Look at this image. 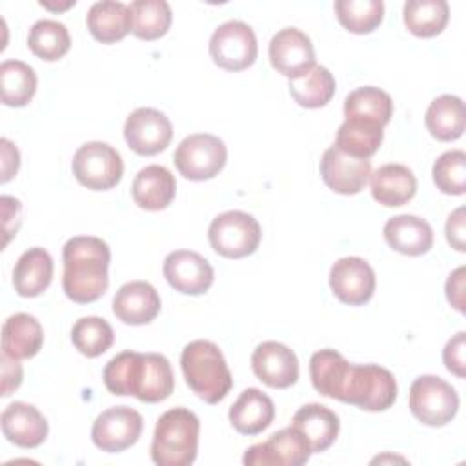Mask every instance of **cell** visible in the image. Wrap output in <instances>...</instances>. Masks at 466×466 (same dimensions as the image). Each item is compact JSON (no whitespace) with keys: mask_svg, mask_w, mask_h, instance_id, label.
Here are the masks:
<instances>
[{"mask_svg":"<svg viewBox=\"0 0 466 466\" xmlns=\"http://www.w3.org/2000/svg\"><path fill=\"white\" fill-rule=\"evenodd\" d=\"M62 288L69 300L89 304L98 300L109 286V246L91 235L71 237L62 249Z\"/></svg>","mask_w":466,"mask_h":466,"instance_id":"obj_1","label":"cell"},{"mask_svg":"<svg viewBox=\"0 0 466 466\" xmlns=\"http://www.w3.org/2000/svg\"><path fill=\"white\" fill-rule=\"evenodd\" d=\"M180 368L191 391L208 404H217L233 388V377L220 348L211 340H193L184 346Z\"/></svg>","mask_w":466,"mask_h":466,"instance_id":"obj_2","label":"cell"},{"mask_svg":"<svg viewBox=\"0 0 466 466\" xmlns=\"http://www.w3.org/2000/svg\"><path fill=\"white\" fill-rule=\"evenodd\" d=\"M200 420L187 408L164 411L153 431L151 459L158 466H189L198 451Z\"/></svg>","mask_w":466,"mask_h":466,"instance_id":"obj_3","label":"cell"},{"mask_svg":"<svg viewBox=\"0 0 466 466\" xmlns=\"http://www.w3.org/2000/svg\"><path fill=\"white\" fill-rule=\"evenodd\" d=\"M397 399V382L390 370L379 364H351L340 402L364 411H384Z\"/></svg>","mask_w":466,"mask_h":466,"instance_id":"obj_4","label":"cell"},{"mask_svg":"<svg viewBox=\"0 0 466 466\" xmlns=\"http://www.w3.org/2000/svg\"><path fill=\"white\" fill-rule=\"evenodd\" d=\"M208 238L213 251L220 257L244 258L257 251L262 238V229L253 215L231 209L217 215L211 220Z\"/></svg>","mask_w":466,"mask_h":466,"instance_id":"obj_5","label":"cell"},{"mask_svg":"<svg viewBox=\"0 0 466 466\" xmlns=\"http://www.w3.org/2000/svg\"><path fill=\"white\" fill-rule=\"evenodd\" d=\"M71 169L78 184L93 191L113 189L122 175L124 162L120 153L107 142H86L82 144L71 160Z\"/></svg>","mask_w":466,"mask_h":466,"instance_id":"obj_6","label":"cell"},{"mask_svg":"<svg viewBox=\"0 0 466 466\" xmlns=\"http://www.w3.org/2000/svg\"><path fill=\"white\" fill-rule=\"evenodd\" d=\"M410 411L426 426H446L459 411V395L444 379L420 375L410 386Z\"/></svg>","mask_w":466,"mask_h":466,"instance_id":"obj_7","label":"cell"},{"mask_svg":"<svg viewBox=\"0 0 466 466\" xmlns=\"http://www.w3.org/2000/svg\"><path fill=\"white\" fill-rule=\"evenodd\" d=\"M228 160L226 144L209 133H193L186 137L173 153L178 173L193 182L217 177Z\"/></svg>","mask_w":466,"mask_h":466,"instance_id":"obj_8","label":"cell"},{"mask_svg":"<svg viewBox=\"0 0 466 466\" xmlns=\"http://www.w3.org/2000/svg\"><path fill=\"white\" fill-rule=\"evenodd\" d=\"M209 55L213 62L226 71H244L257 60V36L253 29L240 20L224 22L209 38Z\"/></svg>","mask_w":466,"mask_h":466,"instance_id":"obj_9","label":"cell"},{"mask_svg":"<svg viewBox=\"0 0 466 466\" xmlns=\"http://www.w3.org/2000/svg\"><path fill=\"white\" fill-rule=\"evenodd\" d=\"M311 453L306 437L295 426H288L269 435L268 441L249 446L242 462L246 466H302Z\"/></svg>","mask_w":466,"mask_h":466,"instance_id":"obj_10","label":"cell"},{"mask_svg":"<svg viewBox=\"0 0 466 466\" xmlns=\"http://www.w3.org/2000/svg\"><path fill=\"white\" fill-rule=\"evenodd\" d=\"M142 415L129 406H113L104 410L93 422L91 441L107 453H118L131 448L142 433Z\"/></svg>","mask_w":466,"mask_h":466,"instance_id":"obj_11","label":"cell"},{"mask_svg":"<svg viewBox=\"0 0 466 466\" xmlns=\"http://www.w3.org/2000/svg\"><path fill=\"white\" fill-rule=\"evenodd\" d=\"M124 138L129 149L137 155L153 157L169 146L173 138V126L162 111L138 107L126 118Z\"/></svg>","mask_w":466,"mask_h":466,"instance_id":"obj_12","label":"cell"},{"mask_svg":"<svg viewBox=\"0 0 466 466\" xmlns=\"http://www.w3.org/2000/svg\"><path fill=\"white\" fill-rule=\"evenodd\" d=\"M269 62L273 69L289 80L306 75L315 66V49L306 33L297 27L277 31L269 42Z\"/></svg>","mask_w":466,"mask_h":466,"instance_id":"obj_13","label":"cell"},{"mask_svg":"<svg viewBox=\"0 0 466 466\" xmlns=\"http://www.w3.org/2000/svg\"><path fill=\"white\" fill-rule=\"evenodd\" d=\"M333 295L348 306H362L375 293V271L360 257L339 258L329 269Z\"/></svg>","mask_w":466,"mask_h":466,"instance_id":"obj_14","label":"cell"},{"mask_svg":"<svg viewBox=\"0 0 466 466\" xmlns=\"http://www.w3.org/2000/svg\"><path fill=\"white\" fill-rule=\"evenodd\" d=\"M162 273L167 284L184 295H202L206 293L215 279L211 264L191 249L171 251L164 258Z\"/></svg>","mask_w":466,"mask_h":466,"instance_id":"obj_15","label":"cell"},{"mask_svg":"<svg viewBox=\"0 0 466 466\" xmlns=\"http://www.w3.org/2000/svg\"><path fill=\"white\" fill-rule=\"evenodd\" d=\"M251 370L266 386L286 390L299 379V359L286 344L266 340L253 350Z\"/></svg>","mask_w":466,"mask_h":466,"instance_id":"obj_16","label":"cell"},{"mask_svg":"<svg viewBox=\"0 0 466 466\" xmlns=\"http://www.w3.org/2000/svg\"><path fill=\"white\" fill-rule=\"evenodd\" d=\"M371 162L353 158L337 146H329L320 158V177L324 184L339 195H357L368 184Z\"/></svg>","mask_w":466,"mask_h":466,"instance_id":"obj_17","label":"cell"},{"mask_svg":"<svg viewBox=\"0 0 466 466\" xmlns=\"http://www.w3.org/2000/svg\"><path fill=\"white\" fill-rule=\"evenodd\" d=\"M158 291L146 280H131L118 288L113 297L115 317L129 326L149 324L160 313Z\"/></svg>","mask_w":466,"mask_h":466,"instance_id":"obj_18","label":"cell"},{"mask_svg":"<svg viewBox=\"0 0 466 466\" xmlns=\"http://www.w3.org/2000/svg\"><path fill=\"white\" fill-rule=\"evenodd\" d=\"M0 424L4 437L20 448L40 446L49 431L47 420L38 408L22 400L11 402L4 408Z\"/></svg>","mask_w":466,"mask_h":466,"instance_id":"obj_19","label":"cell"},{"mask_svg":"<svg viewBox=\"0 0 466 466\" xmlns=\"http://www.w3.org/2000/svg\"><path fill=\"white\" fill-rule=\"evenodd\" d=\"M177 193V180L173 173L158 164L142 167L131 184V197L135 204L146 211L166 209Z\"/></svg>","mask_w":466,"mask_h":466,"instance_id":"obj_20","label":"cell"},{"mask_svg":"<svg viewBox=\"0 0 466 466\" xmlns=\"http://www.w3.org/2000/svg\"><path fill=\"white\" fill-rule=\"evenodd\" d=\"M371 197L386 208L408 204L417 193V178L404 164H384L370 175Z\"/></svg>","mask_w":466,"mask_h":466,"instance_id":"obj_21","label":"cell"},{"mask_svg":"<svg viewBox=\"0 0 466 466\" xmlns=\"http://www.w3.org/2000/svg\"><path fill=\"white\" fill-rule=\"evenodd\" d=\"M382 233H384V240L391 249L408 257L424 255L433 246L431 226L417 215L404 213V215L388 218Z\"/></svg>","mask_w":466,"mask_h":466,"instance_id":"obj_22","label":"cell"},{"mask_svg":"<svg viewBox=\"0 0 466 466\" xmlns=\"http://www.w3.org/2000/svg\"><path fill=\"white\" fill-rule=\"evenodd\" d=\"M291 426H295L306 437L313 453H320L326 451L339 437L340 420L328 406L309 402L295 411Z\"/></svg>","mask_w":466,"mask_h":466,"instance_id":"obj_23","label":"cell"},{"mask_svg":"<svg viewBox=\"0 0 466 466\" xmlns=\"http://www.w3.org/2000/svg\"><path fill=\"white\" fill-rule=\"evenodd\" d=\"M228 417L238 433L258 435L273 422L275 404L258 388H246L231 404Z\"/></svg>","mask_w":466,"mask_h":466,"instance_id":"obj_24","label":"cell"},{"mask_svg":"<svg viewBox=\"0 0 466 466\" xmlns=\"http://www.w3.org/2000/svg\"><path fill=\"white\" fill-rule=\"evenodd\" d=\"M53 280V258L44 248L24 251L13 269V286L20 297L33 299L42 295Z\"/></svg>","mask_w":466,"mask_h":466,"instance_id":"obj_25","label":"cell"},{"mask_svg":"<svg viewBox=\"0 0 466 466\" xmlns=\"http://www.w3.org/2000/svg\"><path fill=\"white\" fill-rule=\"evenodd\" d=\"M44 344V329L36 317L15 313L2 326V353L22 360L35 357Z\"/></svg>","mask_w":466,"mask_h":466,"instance_id":"obj_26","label":"cell"},{"mask_svg":"<svg viewBox=\"0 0 466 466\" xmlns=\"http://www.w3.org/2000/svg\"><path fill=\"white\" fill-rule=\"evenodd\" d=\"M91 36L102 44H115L131 31V11L124 2H95L86 16Z\"/></svg>","mask_w":466,"mask_h":466,"instance_id":"obj_27","label":"cell"},{"mask_svg":"<svg viewBox=\"0 0 466 466\" xmlns=\"http://www.w3.org/2000/svg\"><path fill=\"white\" fill-rule=\"evenodd\" d=\"M426 129L441 142H451L462 137L466 127L464 102L455 95H441L426 109Z\"/></svg>","mask_w":466,"mask_h":466,"instance_id":"obj_28","label":"cell"},{"mask_svg":"<svg viewBox=\"0 0 466 466\" xmlns=\"http://www.w3.org/2000/svg\"><path fill=\"white\" fill-rule=\"evenodd\" d=\"M393 115L391 96L373 86L353 89L344 100L346 120H362L384 127Z\"/></svg>","mask_w":466,"mask_h":466,"instance_id":"obj_29","label":"cell"},{"mask_svg":"<svg viewBox=\"0 0 466 466\" xmlns=\"http://www.w3.org/2000/svg\"><path fill=\"white\" fill-rule=\"evenodd\" d=\"M350 366L351 362H348L335 350L315 351L309 359V377L313 388L324 397L340 400Z\"/></svg>","mask_w":466,"mask_h":466,"instance_id":"obj_30","label":"cell"},{"mask_svg":"<svg viewBox=\"0 0 466 466\" xmlns=\"http://www.w3.org/2000/svg\"><path fill=\"white\" fill-rule=\"evenodd\" d=\"M36 73L22 60H4L0 66L2 104L9 107L27 106L36 93Z\"/></svg>","mask_w":466,"mask_h":466,"instance_id":"obj_31","label":"cell"},{"mask_svg":"<svg viewBox=\"0 0 466 466\" xmlns=\"http://www.w3.org/2000/svg\"><path fill=\"white\" fill-rule=\"evenodd\" d=\"M289 95L293 100L308 109L324 107L335 95V76L324 66H313L306 75L289 80Z\"/></svg>","mask_w":466,"mask_h":466,"instance_id":"obj_32","label":"cell"},{"mask_svg":"<svg viewBox=\"0 0 466 466\" xmlns=\"http://www.w3.org/2000/svg\"><path fill=\"white\" fill-rule=\"evenodd\" d=\"M382 138L384 131L380 126L362 120H344L337 129L333 146L353 158L370 160L379 151Z\"/></svg>","mask_w":466,"mask_h":466,"instance_id":"obj_33","label":"cell"},{"mask_svg":"<svg viewBox=\"0 0 466 466\" xmlns=\"http://www.w3.org/2000/svg\"><path fill=\"white\" fill-rule=\"evenodd\" d=\"M402 13L404 25L419 38L441 35L450 18V7L444 0H408Z\"/></svg>","mask_w":466,"mask_h":466,"instance_id":"obj_34","label":"cell"},{"mask_svg":"<svg viewBox=\"0 0 466 466\" xmlns=\"http://www.w3.org/2000/svg\"><path fill=\"white\" fill-rule=\"evenodd\" d=\"M144 368V353L122 351L115 355L104 368L102 379L109 393L137 397Z\"/></svg>","mask_w":466,"mask_h":466,"instance_id":"obj_35","label":"cell"},{"mask_svg":"<svg viewBox=\"0 0 466 466\" xmlns=\"http://www.w3.org/2000/svg\"><path fill=\"white\" fill-rule=\"evenodd\" d=\"M131 33L140 40H157L171 25L173 15L166 0H135L129 4Z\"/></svg>","mask_w":466,"mask_h":466,"instance_id":"obj_36","label":"cell"},{"mask_svg":"<svg viewBox=\"0 0 466 466\" xmlns=\"http://www.w3.org/2000/svg\"><path fill=\"white\" fill-rule=\"evenodd\" d=\"M27 47L35 56L46 62H55L69 51L71 36L62 22L38 20L29 29Z\"/></svg>","mask_w":466,"mask_h":466,"instance_id":"obj_37","label":"cell"},{"mask_svg":"<svg viewBox=\"0 0 466 466\" xmlns=\"http://www.w3.org/2000/svg\"><path fill=\"white\" fill-rule=\"evenodd\" d=\"M175 388V377L169 360L160 353H144L142 380L137 399L142 402L166 400Z\"/></svg>","mask_w":466,"mask_h":466,"instance_id":"obj_38","label":"cell"},{"mask_svg":"<svg viewBox=\"0 0 466 466\" xmlns=\"http://www.w3.org/2000/svg\"><path fill=\"white\" fill-rule=\"evenodd\" d=\"M333 7L340 25L355 35L375 31L384 18V4L380 0H337Z\"/></svg>","mask_w":466,"mask_h":466,"instance_id":"obj_39","label":"cell"},{"mask_svg":"<svg viewBox=\"0 0 466 466\" xmlns=\"http://www.w3.org/2000/svg\"><path fill=\"white\" fill-rule=\"evenodd\" d=\"M115 340L111 324L102 317H82L71 328V342L84 357L106 353Z\"/></svg>","mask_w":466,"mask_h":466,"instance_id":"obj_40","label":"cell"},{"mask_svg":"<svg viewBox=\"0 0 466 466\" xmlns=\"http://www.w3.org/2000/svg\"><path fill=\"white\" fill-rule=\"evenodd\" d=\"M433 182L441 193L464 195L466 191V153L451 149L442 153L431 169Z\"/></svg>","mask_w":466,"mask_h":466,"instance_id":"obj_41","label":"cell"},{"mask_svg":"<svg viewBox=\"0 0 466 466\" xmlns=\"http://www.w3.org/2000/svg\"><path fill=\"white\" fill-rule=\"evenodd\" d=\"M464 351H466V333L459 331L457 335H453L442 351V360L444 366L450 373L457 375L459 379H462L466 375V360H464Z\"/></svg>","mask_w":466,"mask_h":466,"instance_id":"obj_42","label":"cell"},{"mask_svg":"<svg viewBox=\"0 0 466 466\" xmlns=\"http://www.w3.org/2000/svg\"><path fill=\"white\" fill-rule=\"evenodd\" d=\"M464 208H457L446 220V240L448 244L457 249V251H466V242H464Z\"/></svg>","mask_w":466,"mask_h":466,"instance_id":"obj_43","label":"cell"},{"mask_svg":"<svg viewBox=\"0 0 466 466\" xmlns=\"http://www.w3.org/2000/svg\"><path fill=\"white\" fill-rule=\"evenodd\" d=\"M22 366L16 359L2 353V397L11 395L22 384Z\"/></svg>","mask_w":466,"mask_h":466,"instance_id":"obj_44","label":"cell"},{"mask_svg":"<svg viewBox=\"0 0 466 466\" xmlns=\"http://www.w3.org/2000/svg\"><path fill=\"white\" fill-rule=\"evenodd\" d=\"M446 299L459 313H464V266L450 273L446 280Z\"/></svg>","mask_w":466,"mask_h":466,"instance_id":"obj_45","label":"cell"},{"mask_svg":"<svg viewBox=\"0 0 466 466\" xmlns=\"http://www.w3.org/2000/svg\"><path fill=\"white\" fill-rule=\"evenodd\" d=\"M0 147H2V184L9 182L18 167H20V153L16 149V146L7 140V138H0Z\"/></svg>","mask_w":466,"mask_h":466,"instance_id":"obj_46","label":"cell"},{"mask_svg":"<svg viewBox=\"0 0 466 466\" xmlns=\"http://www.w3.org/2000/svg\"><path fill=\"white\" fill-rule=\"evenodd\" d=\"M40 5L42 7H46V9H53V11H64V9H67V7H71V5H75V0H69L67 4H64V5H51V4H47V2H40Z\"/></svg>","mask_w":466,"mask_h":466,"instance_id":"obj_47","label":"cell"}]
</instances>
